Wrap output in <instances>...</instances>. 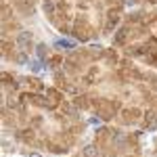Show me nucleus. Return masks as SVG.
<instances>
[{
  "mask_svg": "<svg viewBox=\"0 0 157 157\" xmlns=\"http://www.w3.org/2000/svg\"><path fill=\"white\" fill-rule=\"evenodd\" d=\"M30 67H32V71H40V63L38 61H30Z\"/></svg>",
  "mask_w": 157,
  "mask_h": 157,
  "instance_id": "nucleus-2",
  "label": "nucleus"
},
{
  "mask_svg": "<svg viewBox=\"0 0 157 157\" xmlns=\"http://www.w3.org/2000/svg\"><path fill=\"white\" fill-rule=\"evenodd\" d=\"M57 46H59V48H74L76 44H74L71 40H57Z\"/></svg>",
  "mask_w": 157,
  "mask_h": 157,
  "instance_id": "nucleus-1",
  "label": "nucleus"
}]
</instances>
